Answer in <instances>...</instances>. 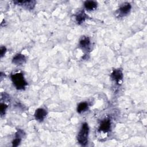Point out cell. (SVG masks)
I'll list each match as a JSON object with an SVG mask.
<instances>
[{
	"instance_id": "9a60e30c",
	"label": "cell",
	"mask_w": 147,
	"mask_h": 147,
	"mask_svg": "<svg viewBox=\"0 0 147 147\" xmlns=\"http://www.w3.org/2000/svg\"><path fill=\"white\" fill-rule=\"evenodd\" d=\"M6 48L5 47H1L0 52H1V57H2L5 55V54L6 53Z\"/></svg>"
},
{
	"instance_id": "7a4b0ae2",
	"label": "cell",
	"mask_w": 147,
	"mask_h": 147,
	"mask_svg": "<svg viewBox=\"0 0 147 147\" xmlns=\"http://www.w3.org/2000/svg\"><path fill=\"white\" fill-rule=\"evenodd\" d=\"M88 126L87 123H82L81 129L78 135V141L82 146H85L88 142Z\"/></svg>"
},
{
	"instance_id": "9c48e42d",
	"label": "cell",
	"mask_w": 147,
	"mask_h": 147,
	"mask_svg": "<svg viewBox=\"0 0 147 147\" xmlns=\"http://www.w3.org/2000/svg\"><path fill=\"white\" fill-rule=\"evenodd\" d=\"M131 8V6L130 3H125L123 4V5L121 6L119 9V11L120 14H122V15L127 14L130 12Z\"/></svg>"
},
{
	"instance_id": "6da1fadb",
	"label": "cell",
	"mask_w": 147,
	"mask_h": 147,
	"mask_svg": "<svg viewBox=\"0 0 147 147\" xmlns=\"http://www.w3.org/2000/svg\"><path fill=\"white\" fill-rule=\"evenodd\" d=\"M11 79L14 86L18 90L24 89L28 84L22 73L13 74L11 75Z\"/></svg>"
},
{
	"instance_id": "52a82bcc",
	"label": "cell",
	"mask_w": 147,
	"mask_h": 147,
	"mask_svg": "<svg viewBox=\"0 0 147 147\" xmlns=\"http://www.w3.org/2000/svg\"><path fill=\"white\" fill-rule=\"evenodd\" d=\"M80 47L82 49L86 51L90 50L91 42L88 37H84L80 41Z\"/></svg>"
},
{
	"instance_id": "7c38bea8",
	"label": "cell",
	"mask_w": 147,
	"mask_h": 147,
	"mask_svg": "<svg viewBox=\"0 0 147 147\" xmlns=\"http://www.w3.org/2000/svg\"><path fill=\"white\" fill-rule=\"evenodd\" d=\"M88 104L87 102H81L80 103L77 107V111L79 113H81L86 111L88 109Z\"/></svg>"
},
{
	"instance_id": "277c9868",
	"label": "cell",
	"mask_w": 147,
	"mask_h": 147,
	"mask_svg": "<svg viewBox=\"0 0 147 147\" xmlns=\"http://www.w3.org/2000/svg\"><path fill=\"white\" fill-rule=\"evenodd\" d=\"M47 115V111L42 108L37 109L34 113V118L37 121L40 122L42 121Z\"/></svg>"
},
{
	"instance_id": "8992f818",
	"label": "cell",
	"mask_w": 147,
	"mask_h": 147,
	"mask_svg": "<svg viewBox=\"0 0 147 147\" xmlns=\"http://www.w3.org/2000/svg\"><path fill=\"white\" fill-rule=\"evenodd\" d=\"M111 78L113 80L119 84L123 78V73L121 69H115L111 73Z\"/></svg>"
},
{
	"instance_id": "30bf717a",
	"label": "cell",
	"mask_w": 147,
	"mask_h": 147,
	"mask_svg": "<svg viewBox=\"0 0 147 147\" xmlns=\"http://www.w3.org/2000/svg\"><path fill=\"white\" fill-rule=\"evenodd\" d=\"M85 8L88 10L91 11L95 10L97 7V2L93 1H87L84 3Z\"/></svg>"
},
{
	"instance_id": "8fae6325",
	"label": "cell",
	"mask_w": 147,
	"mask_h": 147,
	"mask_svg": "<svg viewBox=\"0 0 147 147\" xmlns=\"http://www.w3.org/2000/svg\"><path fill=\"white\" fill-rule=\"evenodd\" d=\"M87 16L84 11H81L76 16V20L78 24H81L86 19Z\"/></svg>"
},
{
	"instance_id": "ba28073f",
	"label": "cell",
	"mask_w": 147,
	"mask_h": 147,
	"mask_svg": "<svg viewBox=\"0 0 147 147\" xmlns=\"http://www.w3.org/2000/svg\"><path fill=\"white\" fill-rule=\"evenodd\" d=\"M26 61V57L24 55L17 54L13 59V63L16 65H20Z\"/></svg>"
},
{
	"instance_id": "5bb4252c",
	"label": "cell",
	"mask_w": 147,
	"mask_h": 147,
	"mask_svg": "<svg viewBox=\"0 0 147 147\" xmlns=\"http://www.w3.org/2000/svg\"><path fill=\"white\" fill-rule=\"evenodd\" d=\"M21 142V138H18V137H16V139H14L13 142H12V144L13 146H18L20 143Z\"/></svg>"
},
{
	"instance_id": "4fadbf2b",
	"label": "cell",
	"mask_w": 147,
	"mask_h": 147,
	"mask_svg": "<svg viewBox=\"0 0 147 147\" xmlns=\"http://www.w3.org/2000/svg\"><path fill=\"white\" fill-rule=\"evenodd\" d=\"M7 107V106L4 103H1V116H2L5 113V111L6 110V108Z\"/></svg>"
},
{
	"instance_id": "3957f363",
	"label": "cell",
	"mask_w": 147,
	"mask_h": 147,
	"mask_svg": "<svg viewBox=\"0 0 147 147\" xmlns=\"http://www.w3.org/2000/svg\"><path fill=\"white\" fill-rule=\"evenodd\" d=\"M13 2L16 5L22 6L29 9H33L36 3L34 1H14Z\"/></svg>"
},
{
	"instance_id": "5b68a950",
	"label": "cell",
	"mask_w": 147,
	"mask_h": 147,
	"mask_svg": "<svg viewBox=\"0 0 147 147\" xmlns=\"http://www.w3.org/2000/svg\"><path fill=\"white\" fill-rule=\"evenodd\" d=\"M111 128V122L109 119H105L100 124L99 130L103 133H107Z\"/></svg>"
}]
</instances>
